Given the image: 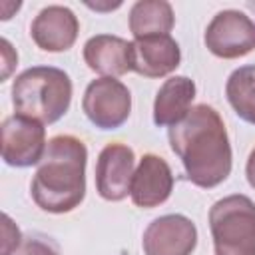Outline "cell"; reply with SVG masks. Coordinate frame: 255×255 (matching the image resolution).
<instances>
[{"label":"cell","mask_w":255,"mask_h":255,"mask_svg":"<svg viewBox=\"0 0 255 255\" xmlns=\"http://www.w3.org/2000/svg\"><path fill=\"white\" fill-rule=\"evenodd\" d=\"M245 175H247V181H249V185L255 189V147L251 149V153H249V157H247Z\"/></svg>","instance_id":"cell-20"},{"label":"cell","mask_w":255,"mask_h":255,"mask_svg":"<svg viewBox=\"0 0 255 255\" xmlns=\"http://www.w3.org/2000/svg\"><path fill=\"white\" fill-rule=\"evenodd\" d=\"M173 24V8L165 0H139L129 10V32L133 34V40L169 34Z\"/></svg>","instance_id":"cell-15"},{"label":"cell","mask_w":255,"mask_h":255,"mask_svg":"<svg viewBox=\"0 0 255 255\" xmlns=\"http://www.w3.org/2000/svg\"><path fill=\"white\" fill-rule=\"evenodd\" d=\"M86 118L100 129L122 128L131 112V94L126 84L116 78L92 80L82 98Z\"/></svg>","instance_id":"cell-5"},{"label":"cell","mask_w":255,"mask_h":255,"mask_svg":"<svg viewBox=\"0 0 255 255\" xmlns=\"http://www.w3.org/2000/svg\"><path fill=\"white\" fill-rule=\"evenodd\" d=\"M203 40L217 58H243L255 50V24L241 10H221L207 24Z\"/></svg>","instance_id":"cell-6"},{"label":"cell","mask_w":255,"mask_h":255,"mask_svg":"<svg viewBox=\"0 0 255 255\" xmlns=\"http://www.w3.org/2000/svg\"><path fill=\"white\" fill-rule=\"evenodd\" d=\"M16 255H60L58 247L44 237H28L18 247Z\"/></svg>","instance_id":"cell-17"},{"label":"cell","mask_w":255,"mask_h":255,"mask_svg":"<svg viewBox=\"0 0 255 255\" xmlns=\"http://www.w3.org/2000/svg\"><path fill=\"white\" fill-rule=\"evenodd\" d=\"M80 32L76 14L60 4L42 8L30 26L34 44L44 52H66L74 46Z\"/></svg>","instance_id":"cell-11"},{"label":"cell","mask_w":255,"mask_h":255,"mask_svg":"<svg viewBox=\"0 0 255 255\" xmlns=\"http://www.w3.org/2000/svg\"><path fill=\"white\" fill-rule=\"evenodd\" d=\"M2 58H4V72H2V78H8L12 66L18 64V54L12 50V46H10L8 40H2Z\"/></svg>","instance_id":"cell-19"},{"label":"cell","mask_w":255,"mask_h":255,"mask_svg":"<svg viewBox=\"0 0 255 255\" xmlns=\"http://www.w3.org/2000/svg\"><path fill=\"white\" fill-rule=\"evenodd\" d=\"M133 149L126 143H108L96 163V189L108 201H122L128 197L131 177L135 171Z\"/></svg>","instance_id":"cell-9"},{"label":"cell","mask_w":255,"mask_h":255,"mask_svg":"<svg viewBox=\"0 0 255 255\" xmlns=\"http://www.w3.org/2000/svg\"><path fill=\"white\" fill-rule=\"evenodd\" d=\"M133 72L145 78H163L171 74L181 62L179 44L169 34L145 36L131 42Z\"/></svg>","instance_id":"cell-13"},{"label":"cell","mask_w":255,"mask_h":255,"mask_svg":"<svg viewBox=\"0 0 255 255\" xmlns=\"http://www.w3.org/2000/svg\"><path fill=\"white\" fill-rule=\"evenodd\" d=\"M225 96L235 114L255 126V66L233 70L225 84Z\"/></svg>","instance_id":"cell-16"},{"label":"cell","mask_w":255,"mask_h":255,"mask_svg":"<svg viewBox=\"0 0 255 255\" xmlns=\"http://www.w3.org/2000/svg\"><path fill=\"white\" fill-rule=\"evenodd\" d=\"M141 245L145 255H191L197 245V227L181 213L161 215L147 225Z\"/></svg>","instance_id":"cell-8"},{"label":"cell","mask_w":255,"mask_h":255,"mask_svg":"<svg viewBox=\"0 0 255 255\" xmlns=\"http://www.w3.org/2000/svg\"><path fill=\"white\" fill-rule=\"evenodd\" d=\"M195 98V84L187 76H171L161 84L153 102V122L155 126H175L181 122Z\"/></svg>","instance_id":"cell-14"},{"label":"cell","mask_w":255,"mask_h":255,"mask_svg":"<svg viewBox=\"0 0 255 255\" xmlns=\"http://www.w3.org/2000/svg\"><path fill=\"white\" fill-rule=\"evenodd\" d=\"M215 255H255V203L241 193L215 201L209 209Z\"/></svg>","instance_id":"cell-4"},{"label":"cell","mask_w":255,"mask_h":255,"mask_svg":"<svg viewBox=\"0 0 255 255\" xmlns=\"http://www.w3.org/2000/svg\"><path fill=\"white\" fill-rule=\"evenodd\" d=\"M86 143L74 135H56L30 183L34 203L48 213H70L86 197Z\"/></svg>","instance_id":"cell-2"},{"label":"cell","mask_w":255,"mask_h":255,"mask_svg":"<svg viewBox=\"0 0 255 255\" xmlns=\"http://www.w3.org/2000/svg\"><path fill=\"white\" fill-rule=\"evenodd\" d=\"M169 145L181 159L185 175L197 187L211 189L231 173V143L219 112L197 104L189 114L169 128Z\"/></svg>","instance_id":"cell-1"},{"label":"cell","mask_w":255,"mask_h":255,"mask_svg":"<svg viewBox=\"0 0 255 255\" xmlns=\"http://www.w3.org/2000/svg\"><path fill=\"white\" fill-rule=\"evenodd\" d=\"M72 80L54 66H32L16 76L12 84V106L16 114L40 124L58 122L70 108Z\"/></svg>","instance_id":"cell-3"},{"label":"cell","mask_w":255,"mask_h":255,"mask_svg":"<svg viewBox=\"0 0 255 255\" xmlns=\"http://www.w3.org/2000/svg\"><path fill=\"white\" fill-rule=\"evenodd\" d=\"M84 62L102 78H118L133 72V48L131 42L112 36L98 34L84 44Z\"/></svg>","instance_id":"cell-12"},{"label":"cell","mask_w":255,"mask_h":255,"mask_svg":"<svg viewBox=\"0 0 255 255\" xmlns=\"http://www.w3.org/2000/svg\"><path fill=\"white\" fill-rule=\"evenodd\" d=\"M171 189H173V173L169 163L155 153H145L139 159L131 177V187H129L131 201L141 209H151L167 201Z\"/></svg>","instance_id":"cell-10"},{"label":"cell","mask_w":255,"mask_h":255,"mask_svg":"<svg viewBox=\"0 0 255 255\" xmlns=\"http://www.w3.org/2000/svg\"><path fill=\"white\" fill-rule=\"evenodd\" d=\"M44 124L14 114L2 122V159L12 167H30L40 163L46 151Z\"/></svg>","instance_id":"cell-7"},{"label":"cell","mask_w":255,"mask_h":255,"mask_svg":"<svg viewBox=\"0 0 255 255\" xmlns=\"http://www.w3.org/2000/svg\"><path fill=\"white\" fill-rule=\"evenodd\" d=\"M4 245H2V255H10L12 251H18V247L22 245V235L20 229L12 223V219L8 215H4Z\"/></svg>","instance_id":"cell-18"}]
</instances>
